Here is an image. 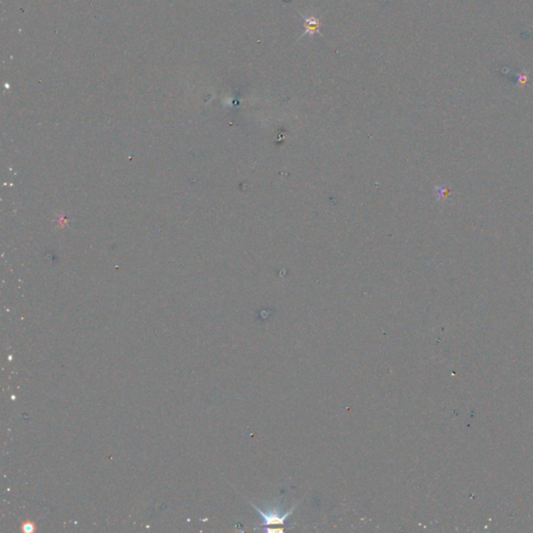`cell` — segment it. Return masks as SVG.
<instances>
[{
  "mask_svg": "<svg viewBox=\"0 0 533 533\" xmlns=\"http://www.w3.org/2000/svg\"><path fill=\"white\" fill-rule=\"evenodd\" d=\"M253 507L262 514V517L265 521V524H267V525H278V524L282 525L284 523V521L288 517V515H290L292 513V511H293V509H292L290 511L285 512L284 514H280L277 511H270L269 513H266L261 508H258V507H256L254 505H253Z\"/></svg>",
  "mask_w": 533,
  "mask_h": 533,
  "instance_id": "obj_1",
  "label": "cell"
},
{
  "mask_svg": "<svg viewBox=\"0 0 533 533\" xmlns=\"http://www.w3.org/2000/svg\"><path fill=\"white\" fill-rule=\"evenodd\" d=\"M34 530H35V524H33V523H24L23 524V531L32 532Z\"/></svg>",
  "mask_w": 533,
  "mask_h": 533,
  "instance_id": "obj_2",
  "label": "cell"
}]
</instances>
